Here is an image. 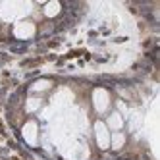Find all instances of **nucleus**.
Masks as SVG:
<instances>
[{
    "instance_id": "obj_7",
    "label": "nucleus",
    "mask_w": 160,
    "mask_h": 160,
    "mask_svg": "<svg viewBox=\"0 0 160 160\" xmlns=\"http://www.w3.org/2000/svg\"><path fill=\"white\" fill-rule=\"evenodd\" d=\"M60 12H62V4L56 2V0H52V2H48V4H44V8H42V14L47 16V18H56Z\"/></svg>"
},
{
    "instance_id": "obj_9",
    "label": "nucleus",
    "mask_w": 160,
    "mask_h": 160,
    "mask_svg": "<svg viewBox=\"0 0 160 160\" xmlns=\"http://www.w3.org/2000/svg\"><path fill=\"white\" fill-rule=\"evenodd\" d=\"M50 87H52V83L48 81V79H41V81H37V83H33L31 91H33V93H42V91H48Z\"/></svg>"
},
{
    "instance_id": "obj_4",
    "label": "nucleus",
    "mask_w": 160,
    "mask_h": 160,
    "mask_svg": "<svg viewBox=\"0 0 160 160\" xmlns=\"http://www.w3.org/2000/svg\"><path fill=\"white\" fill-rule=\"evenodd\" d=\"M35 31H37V27H35V23L33 21H29V19H19V21H16L14 23V35L18 37V39H31L33 35H35Z\"/></svg>"
},
{
    "instance_id": "obj_10",
    "label": "nucleus",
    "mask_w": 160,
    "mask_h": 160,
    "mask_svg": "<svg viewBox=\"0 0 160 160\" xmlns=\"http://www.w3.org/2000/svg\"><path fill=\"white\" fill-rule=\"evenodd\" d=\"M41 104H42V100L41 98H37V97H31V98H27V112H37L39 108H41Z\"/></svg>"
},
{
    "instance_id": "obj_8",
    "label": "nucleus",
    "mask_w": 160,
    "mask_h": 160,
    "mask_svg": "<svg viewBox=\"0 0 160 160\" xmlns=\"http://www.w3.org/2000/svg\"><path fill=\"white\" fill-rule=\"evenodd\" d=\"M125 145V135L122 131H114L110 133V147L114 148V151H120V148Z\"/></svg>"
},
{
    "instance_id": "obj_2",
    "label": "nucleus",
    "mask_w": 160,
    "mask_h": 160,
    "mask_svg": "<svg viewBox=\"0 0 160 160\" xmlns=\"http://www.w3.org/2000/svg\"><path fill=\"white\" fill-rule=\"evenodd\" d=\"M93 131H95V141H97L98 148H102V151L110 148V129L106 128V123L97 120L93 125Z\"/></svg>"
},
{
    "instance_id": "obj_1",
    "label": "nucleus",
    "mask_w": 160,
    "mask_h": 160,
    "mask_svg": "<svg viewBox=\"0 0 160 160\" xmlns=\"http://www.w3.org/2000/svg\"><path fill=\"white\" fill-rule=\"evenodd\" d=\"M31 8L33 6L29 2H2L0 4V18L4 21H19L31 12Z\"/></svg>"
},
{
    "instance_id": "obj_3",
    "label": "nucleus",
    "mask_w": 160,
    "mask_h": 160,
    "mask_svg": "<svg viewBox=\"0 0 160 160\" xmlns=\"http://www.w3.org/2000/svg\"><path fill=\"white\" fill-rule=\"evenodd\" d=\"M110 93L106 89H102V87H98V89H95L93 91V106H95V110L98 112V114H104V112H108V108H110Z\"/></svg>"
},
{
    "instance_id": "obj_6",
    "label": "nucleus",
    "mask_w": 160,
    "mask_h": 160,
    "mask_svg": "<svg viewBox=\"0 0 160 160\" xmlns=\"http://www.w3.org/2000/svg\"><path fill=\"white\" fill-rule=\"evenodd\" d=\"M21 133H23V139L29 143V145H37V135H39V128L35 122H27L23 125V129H21Z\"/></svg>"
},
{
    "instance_id": "obj_5",
    "label": "nucleus",
    "mask_w": 160,
    "mask_h": 160,
    "mask_svg": "<svg viewBox=\"0 0 160 160\" xmlns=\"http://www.w3.org/2000/svg\"><path fill=\"white\" fill-rule=\"evenodd\" d=\"M104 123H106V128L110 129V133L122 131L123 129V116H122V112H110Z\"/></svg>"
}]
</instances>
